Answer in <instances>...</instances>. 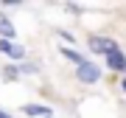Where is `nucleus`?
<instances>
[{
  "label": "nucleus",
  "mask_w": 126,
  "mask_h": 118,
  "mask_svg": "<svg viewBox=\"0 0 126 118\" xmlns=\"http://www.w3.org/2000/svg\"><path fill=\"white\" fill-rule=\"evenodd\" d=\"M87 48H90L93 54H98V56H109V54H115V51H121V45H118L112 37H90Z\"/></svg>",
  "instance_id": "1"
},
{
  "label": "nucleus",
  "mask_w": 126,
  "mask_h": 118,
  "mask_svg": "<svg viewBox=\"0 0 126 118\" xmlns=\"http://www.w3.org/2000/svg\"><path fill=\"white\" fill-rule=\"evenodd\" d=\"M76 79L81 84H98V79H101V68L95 62H90V59H87L84 65H79L76 68Z\"/></svg>",
  "instance_id": "2"
},
{
  "label": "nucleus",
  "mask_w": 126,
  "mask_h": 118,
  "mask_svg": "<svg viewBox=\"0 0 126 118\" xmlns=\"http://www.w3.org/2000/svg\"><path fill=\"white\" fill-rule=\"evenodd\" d=\"M0 54L9 56V59H25V48H23V45H17V42L0 39Z\"/></svg>",
  "instance_id": "3"
},
{
  "label": "nucleus",
  "mask_w": 126,
  "mask_h": 118,
  "mask_svg": "<svg viewBox=\"0 0 126 118\" xmlns=\"http://www.w3.org/2000/svg\"><path fill=\"white\" fill-rule=\"evenodd\" d=\"M23 113L28 118H53V107H48V104H25Z\"/></svg>",
  "instance_id": "4"
},
{
  "label": "nucleus",
  "mask_w": 126,
  "mask_h": 118,
  "mask_svg": "<svg viewBox=\"0 0 126 118\" xmlns=\"http://www.w3.org/2000/svg\"><path fill=\"white\" fill-rule=\"evenodd\" d=\"M107 68L115 70V73H126V54H123V51L109 54V56H107Z\"/></svg>",
  "instance_id": "5"
},
{
  "label": "nucleus",
  "mask_w": 126,
  "mask_h": 118,
  "mask_svg": "<svg viewBox=\"0 0 126 118\" xmlns=\"http://www.w3.org/2000/svg\"><path fill=\"white\" fill-rule=\"evenodd\" d=\"M14 37H17V28H14V23L9 17H6L3 11H0V39H9V42H14Z\"/></svg>",
  "instance_id": "6"
},
{
  "label": "nucleus",
  "mask_w": 126,
  "mask_h": 118,
  "mask_svg": "<svg viewBox=\"0 0 126 118\" xmlns=\"http://www.w3.org/2000/svg\"><path fill=\"white\" fill-rule=\"evenodd\" d=\"M62 56L67 59V62H73V65H76V68H79V65H84V62H87V56L81 54V51L70 48V45H62Z\"/></svg>",
  "instance_id": "7"
},
{
  "label": "nucleus",
  "mask_w": 126,
  "mask_h": 118,
  "mask_svg": "<svg viewBox=\"0 0 126 118\" xmlns=\"http://www.w3.org/2000/svg\"><path fill=\"white\" fill-rule=\"evenodd\" d=\"M20 68V76H34V73H39V65H34V62H23V65H17Z\"/></svg>",
  "instance_id": "8"
},
{
  "label": "nucleus",
  "mask_w": 126,
  "mask_h": 118,
  "mask_svg": "<svg viewBox=\"0 0 126 118\" xmlns=\"http://www.w3.org/2000/svg\"><path fill=\"white\" fill-rule=\"evenodd\" d=\"M3 76L6 79H20V68H17V65H6V68H3Z\"/></svg>",
  "instance_id": "9"
},
{
  "label": "nucleus",
  "mask_w": 126,
  "mask_h": 118,
  "mask_svg": "<svg viewBox=\"0 0 126 118\" xmlns=\"http://www.w3.org/2000/svg\"><path fill=\"white\" fill-rule=\"evenodd\" d=\"M56 34H59V37H62V39H64V42H76V37H73L70 31H64V28H59V31H56Z\"/></svg>",
  "instance_id": "10"
},
{
  "label": "nucleus",
  "mask_w": 126,
  "mask_h": 118,
  "mask_svg": "<svg viewBox=\"0 0 126 118\" xmlns=\"http://www.w3.org/2000/svg\"><path fill=\"white\" fill-rule=\"evenodd\" d=\"M64 9H67V11H73V14H79V11H81V6H79V3H67Z\"/></svg>",
  "instance_id": "11"
},
{
  "label": "nucleus",
  "mask_w": 126,
  "mask_h": 118,
  "mask_svg": "<svg viewBox=\"0 0 126 118\" xmlns=\"http://www.w3.org/2000/svg\"><path fill=\"white\" fill-rule=\"evenodd\" d=\"M121 90H123V93H126V76H123V79H121Z\"/></svg>",
  "instance_id": "12"
},
{
  "label": "nucleus",
  "mask_w": 126,
  "mask_h": 118,
  "mask_svg": "<svg viewBox=\"0 0 126 118\" xmlns=\"http://www.w3.org/2000/svg\"><path fill=\"white\" fill-rule=\"evenodd\" d=\"M0 118H11V115H9V113H6V110H0Z\"/></svg>",
  "instance_id": "13"
}]
</instances>
